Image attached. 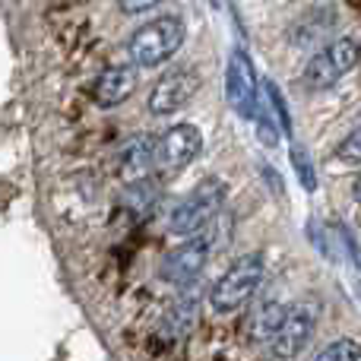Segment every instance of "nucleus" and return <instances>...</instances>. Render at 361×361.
<instances>
[{
  "label": "nucleus",
  "instance_id": "obj_3",
  "mask_svg": "<svg viewBox=\"0 0 361 361\" xmlns=\"http://www.w3.org/2000/svg\"><path fill=\"white\" fill-rule=\"evenodd\" d=\"M225 193H228V187H225L222 178H216V175L203 178L175 209H171L169 231L178 238H193L197 231H203L206 225L219 216V209H222V203H225Z\"/></svg>",
  "mask_w": 361,
  "mask_h": 361
},
{
  "label": "nucleus",
  "instance_id": "obj_10",
  "mask_svg": "<svg viewBox=\"0 0 361 361\" xmlns=\"http://www.w3.org/2000/svg\"><path fill=\"white\" fill-rule=\"evenodd\" d=\"M137 82H140V73L133 63L130 67H127V63H114V67H108L105 73L95 80L92 102L99 108H105V111L108 108H118L137 92Z\"/></svg>",
  "mask_w": 361,
  "mask_h": 361
},
{
  "label": "nucleus",
  "instance_id": "obj_19",
  "mask_svg": "<svg viewBox=\"0 0 361 361\" xmlns=\"http://www.w3.org/2000/svg\"><path fill=\"white\" fill-rule=\"evenodd\" d=\"M121 10L124 13H149V10H156V4H149V0H146V4H121Z\"/></svg>",
  "mask_w": 361,
  "mask_h": 361
},
{
  "label": "nucleus",
  "instance_id": "obj_9",
  "mask_svg": "<svg viewBox=\"0 0 361 361\" xmlns=\"http://www.w3.org/2000/svg\"><path fill=\"white\" fill-rule=\"evenodd\" d=\"M197 86H200V80L190 73V70H175V73L162 76V80L152 86V92H149V111L156 114V118L178 114L180 108L190 105Z\"/></svg>",
  "mask_w": 361,
  "mask_h": 361
},
{
  "label": "nucleus",
  "instance_id": "obj_15",
  "mask_svg": "<svg viewBox=\"0 0 361 361\" xmlns=\"http://www.w3.org/2000/svg\"><path fill=\"white\" fill-rule=\"evenodd\" d=\"M193 317H197V301H187V298H180L171 305V311H169V317H165V333L169 336H180V333H187L190 330V324H193Z\"/></svg>",
  "mask_w": 361,
  "mask_h": 361
},
{
  "label": "nucleus",
  "instance_id": "obj_2",
  "mask_svg": "<svg viewBox=\"0 0 361 361\" xmlns=\"http://www.w3.org/2000/svg\"><path fill=\"white\" fill-rule=\"evenodd\" d=\"M263 279H267V257H263V250L241 254L222 276H219L216 286L209 288V307L216 314L241 311V307L257 295V288H260Z\"/></svg>",
  "mask_w": 361,
  "mask_h": 361
},
{
  "label": "nucleus",
  "instance_id": "obj_1",
  "mask_svg": "<svg viewBox=\"0 0 361 361\" xmlns=\"http://www.w3.org/2000/svg\"><path fill=\"white\" fill-rule=\"evenodd\" d=\"M184 38V19L175 16V13H165V16H156L149 23H143L140 29H133L130 42H127V54H130L137 70H156L178 54Z\"/></svg>",
  "mask_w": 361,
  "mask_h": 361
},
{
  "label": "nucleus",
  "instance_id": "obj_8",
  "mask_svg": "<svg viewBox=\"0 0 361 361\" xmlns=\"http://www.w3.org/2000/svg\"><path fill=\"white\" fill-rule=\"evenodd\" d=\"M209 238H187L180 247H175L162 260V282L169 286H190L200 279V273L209 263Z\"/></svg>",
  "mask_w": 361,
  "mask_h": 361
},
{
  "label": "nucleus",
  "instance_id": "obj_16",
  "mask_svg": "<svg viewBox=\"0 0 361 361\" xmlns=\"http://www.w3.org/2000/svg\"><path fill=\"white\" fill-rule=\"evenodd\" d=\"M361 358V345L355 339H333L324 352H317L314 361H358Z\"/></svg>",
  "mask_w": 361,
  "mask_h": 361
},
{
  "label": "nucleus",
  "instance_id": "obj_13",
  "mask_svg": "<svg viewBox=\"0 0 361 361\" xmlns=\"http://www.w3.org/2000/svg\"><path fill=\"white\" fill-rule=\"evenodd\" d=\"M260 92H263V99H267L269 114L276 118L279 130L286 133V137H292V133H295V124H292V111H288V105H286V95H282V89L276 86L273 80H263V82H260Z\"/></svg>",
  "mask_w": 361,
  "mask_h": 361
},
{
  "label": "nucleus",
  "instance_id": "obj_11",
  "mask_svg": "<svg viewBox=\"0 0 361 361\" xmlns=\"http://www.w3.org/2000/svg\"><path fill=\"white\" fill-rule=\"evenodd\" d=\"M156 169V140L152 137H130L118 152V175L127 184H140Z\"/></svg>",
  "mask_w": 361,
  "mask_h": 361
},
{
  "label": "nucleus",
  "instance_id": "obj_7",
  "mask_svg": "<svg viewBox=\"0 0 361 361\" xmlns=\"http://www.w3.org/2000/svg\"><path fill=\"white\" fill-rule=\"evenodd\" d=\"M203 149V133L197 124L184 121V124H171L162 137L156 140V169L178 171L190 165Z\"/></svg>",
  "mask_w": 361,
  "mask_h": 361
},
{
  "label": "nucleus",
  "instance_id": "obj_6",
  "mask_svg": "<svg viewBox=\"0 0 361 361\" xmlns=\"http://www.w3.org/2000/svg\"><path fill=\"white\" fill-rule=\"evenodd\" d=\"M257 92H260V82H257L254 63H250L247 51L235 48L228 57V67H225V99H228L231 111L247 118V121H254Z\"/></svg>",
  "mask_w": 361,
  "mask_h": 361
},
{
  "label": "nucleus",
  "instance_id": "obj_12",
  "mask_svg": "<svg viewBox=\"0 0 361 361\" xmlns=\"http://www.w3.org/2000/svg\"><path fill=\"white\" fill-rule=\"evenodd\" d=\"M282 317H286V307L276 305V301H269L267 307H260V311L250 317V324H247L250 343H257V345L273 343V336L279 333V326H282Z\"/></svg>",
  "mask_w": 361,
  "mask_h": 361
},
{
  "label": "nucleus",
  "instance_id": "obj_18",
  "mask_svg": "<svg viewBox=\"0 0 361 361\" xmlns=\"http://www.w3.org/2000/svg\"><path fill=\"white\" fill-rule=\"evenodd\" d=\"M336 159H343V162H349V165H361V127L358 130H352L349 137L339 143Z\"/></svg>",
  "mask_w": 361,
  "mask_h": 361
},
{
  "label": "nucleus",
  "instance_id": "obj_4",
  "mask_svg": "<svg viewBox=\"0 0 361 361\" xmlns=\"http://www.w3.org/2000/svg\"><path fill=\"white\" fill-rule=\"evenodd\" d=\"M361 63V44L355 38H336V42L324 44L320 51H314L311 61L305 63V73H301V80H305L307 89H330L336 86L339 80H343L345 73H352Z\"/></svg>",
  "mask_w": 361,
  "mask_h": 361
},
{
  "label": "nucleus",
  "instance_id": "obj_17",
  "mask_svg": "<svg viewBox=\"0 0 361 361\" xmlns=\"http://www.w3.org/2000/svg\"><path fill=\"white\" fill-rule=\"evenodd\" d=\"M339 238H343V247H345V260H349V267H352V276H355V286H358V292H361V244H358V238L352 235L349 228H339Z\"/></svg>",
  "mask_w": 361,
  "mask_h": 361
},
{
  "label": "nucleus",
  "instance_id": "obj_20",
  "mask_svg": "<svg viewBox=\"0 0 361 361\" xmlns=\"http://www.w3.org/2000/svg\"><path fill=\"white\" fill-rule=\"evenodd\" d=\"M352 200H355V203L361 206V175H358L355 180H352Z\"/></svg>",
  "mask_w": 361,
  "mask_h": 361
},
{
  "label": "nucleus",
  "instance_id": "obj_5",
  "mask_svg": "<svg viewBox=\"0 0 361 361\" xmlns=\"http://www.w3.org/2000/svg\"><path fill=\"white\" fill-rule=\"evenodd\" d=\"M317 317H320V307H317V301H311V298H305V301H298V305L286 307V317H282L279 333H276L273 343H269L273 355L276 358L298 355V352L307 345V339L314 336Z\"/></svg>",
  "mask_w": 361,
  "mask_h": 361
},
{
  "label": "nucleus",
  "instance_id": "obj_14",
  "mask_svg": "<svg viewBox=\"0 0 361 361\" xmlns=\"http://www.w3.org/2000/svg\"><path fill=\"white\" fill-rule=\"evenodd\" d=\"M288 159H292V171H295V178H298V184L305 187L307 193L317 190V169H314V162H311L305 146L295 143L292 149H288Z\"/></svg>",
  "mask_w": 361,
  "mask_h": 361
}]
</instances>
